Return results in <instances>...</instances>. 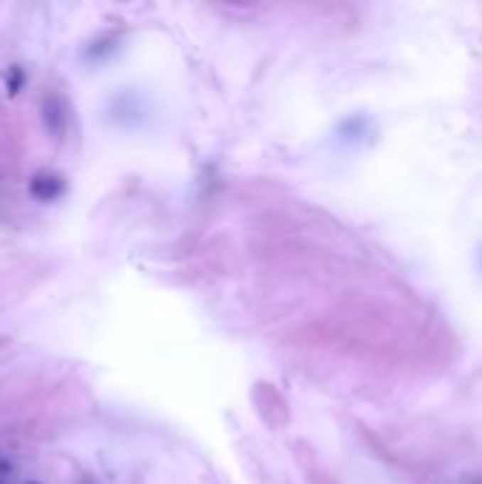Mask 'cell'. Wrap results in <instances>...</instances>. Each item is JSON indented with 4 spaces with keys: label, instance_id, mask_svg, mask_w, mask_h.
Listing matches in <instances>:
<instances>
[{
    "label": "cell",
    "instance_id": "obj_1",
    "mask_svg": "<svg viewBox=\"0 0 482 484\" xmlns=\"http://www.w3.org/2000/svg\"><path fill=\"white\" fill-rule=\"evenodd\" d=\"M63 193H65V179L57 176V173L40 170V173H34L31 182H28V196L37 199V202H43V204L57 202Z\"/></svg>",
    "mask_w": 482,
    "mask_h": 484
},
{
    "label": "cell",
    "instance_id": "obj_3",
    "mask_svg": "<svg viewBox=\"0 0 482 484\" xmlns=\"http://www.w3.org/2000/svg\"><path fill=\"white\" fill-rule=\"evenodd\" d=\"M23 85H26V71H23L20 65H11V68L6 71V94H9V97H17V94L23 91Z\"/></svg>",
    "mask_w": 482,
    "mask_h": 484
},
{
    "label": "cell",
    "instance_id": "obj_4",
    "mask_svg": "<svg viewBox=\"0 0 482 484\" xmlns=\"http://www.w3.org/2000/svg\"><path fill=\"white\" fill-rule=\"evenodd\" d=\"M0 484H3V482H0Z\"/></svg>",
    "mask_w": 482,
    "mask_h": 484
},
{
    "label": "cell",
    "instance_id": "obj_2",
    "mask_svg": "<svg viewBox=\"0 0 482 484\" xmlns=\"http://www.w3.org/2000/svg\"><path fill=\"white\" fill-rule=\"evenodd\" d=\"M40 114H43V125H45L48 136L63 139V136H65V122H68V116H65V105H63L54 94H45V97H43V102H40Z\"/></svg>",
    "mask_w": 482,
    "mask_h": 484
}]
</instances>
